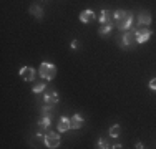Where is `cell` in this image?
Instances as JSON below:
<instances>
[{
  "mask_svg": "<svg viewBox=\"0 0 156 149\" xmlns=\"http://www.w3.org/2000/svg\"><path fill=\"white\" fill-rule=\"evenodd\" d=\"M113 15H115L113 25L120 30V32H126V30L131 28L133 15L129 12H126V10H116V12H113Z\"/></svg>",
  "mask_w": 156,
  "mask_h": 149,
  "instance_id": "6da1fadb",
  "label": "cell"
},
{
  "mask_svg": "<svg viewBox=\"0 0 156 149\" xmlns=\"http://www.w3.org/2000/svg\"><path fill=\"white\" fill-rule=\"evenodd\" d=\"M136 45H138V40H136L135 28H129V30H126V32H123V35H121V38H120V47L123 48V50H131Z\"/></svg>",
  "mask_w": 156,
  "mask_h": 149,
  "instance_id": "7a4b0ae2",
  "label": "cell"
},
{
  "mask_svg": "<svg viewBox=\"0 0 156 149\" xmlns=\"http://www.w3.org/2000/svg\"><path fill=\"white\" fill-rule=\"evenodd\" d=\"M38 76L43 78L47 81H51L55 76H57V66L53 63H48V61H43L38 68Z\"/></svg>",
  "mask_w": 156,
  "mask_h": 149,
  "instance_id": "3957f363",
  "label": "cell"
},
{
  "mask_svg": "<svg viewBox=\"0 0 156 149\" xmlns=\"http://www.w3.org/2000/svg\"><path fill=\"white\" fill-rule=\"evenodd\" d=\"M58 103V93L57 91H47L43 93V106H42V114H48L50 109Z\"/></svg>",
  "mask_w": 156,
  "mask_h": 149,
  "instance_id": "277c9868",
  "label": "cell"
},
{
  "mask_svg": "<svg viewBox=\"0 0 156 149\" xmlns=\"http://www.w3.org/2000/svg\"><path fill=\"white\" fill-rule=\"evenodd\" d=\"M135 32H136V40H138V43H146L148 40H150V36L153 35V30L148 28V27H136Z\"/></svg>",
  "mask_w": 156,
  "mask_h": 149,
  "instance_id": "5b68a950",
  "label": "cell"
},
{
  "mask_svg": "<svg viewBox=\"0 0 156 149\" xmlns=\"http://www.w3.org/2000/svg\"><path fill=\"white\" fill-rule=\"evenodd\" d=\"M45 146L47 147H50V149H55V147H58L60 146V136H58L57 133H45Z\"/></svg>",
  "mask_w": 156,
  "mask_h": 149,
  "instance_id": "8992f818",
  "label": "cell"
},
{
  "mask_svg": "<svg viewBox=\"0 0 156 149\" xmlns=\"http://www.w3.org/2000/svg\"><path fill=\"white\" fill-rule=\"evenodd\" d=\"M37 76V71L32 68V66H23V68L20 70V78L23 81H33Z\"/></svg>",
  "mask_w": 156,
  "mask_h": 149,
  "instance_id": "52a82bcc",
  "label": "cell"
},
{
  "mask_svg": "<svg viewBox=\"0 0 156 149\" xmlns=\"http://www.w3.org/2000/svg\"><path fill=\"white\" fill-rule=\"evenodd\" d=\"M151 25V13L148 10H143L138 15V27H150Z\"/></svg>",
  "mask_w": 156,
  "mask_h": 149,
  "instance_id": "ba28073f",
  "label": "cell"
},
{
  "mask_svg": "<svg viewBox=\"0 0 156 149\" xmlns=\"http://www.w3.org/2000/svg\"><path fill=\"white\" fill-rule=\"evenodd\" d=\"M70 123H72V129H80L81 126L85 124L83 114H73V116L70 118Z\"/></svg>",
  "mask_w": 156,
  "mask_h": 149,
  "instance_id": "9c48e42d",
  "label": "cell"
},
{
  "mask_svg": "<svg viewBox=\"0 0 156 149\" xmlns=\"http://www.w3.org/2000/svg\"><path fill=\"white\" fill-rule=\"evenodd\" d=\"M50 124H51V114H50V113H48V114H43V118L38 119V128H40V131H47V129L50 128Z\"/></svg>",
  "mask_w": 156,
  "mask_h": 149,
  "instance_id": "30bf717a",
  "label": "cell"
},
{
  "mask_svg": "<svg viewBox=\"0 0 156 149\" xmlns=\"http://www.w3.org/2000/svg\"><path fill=\"white\" fill-rule=\"evenodd\" d=\"M113 20H115L113 12H110V10H101V13H100V23H113Z\"/></svg>",
  "mask_w": 156,
  "mask_h": 149,
  "instance_id": "8fae6325",
  "label": "cell"
},
{
  "mask_svg": "<svg viewBox=\"0 0 156 149\" xmlns=\"http://www.w3.org/2000/svg\"><path fill=\"white\" fill-rule=\"evenodd\" d=\"M80 20L83 22V23H90V22L95 20V12L93 10H83V12L80 13Z\"/></svg>",
  "mask_w": 156,
  "mask_h": 149,
  "instance_id": "7c38bea8",
  "label": "cell"
},
{
  "mask_svg": "<svg viewBox=\"0 0 156 149\" xmlns=\"http://www.w3.org/2000/svg\"><path fill=\"white\" fill-rule=\"evenodd\" d=\"M68 129H72V123H70V118L63 116L58 123V133H66Z\"/></svg>",
  "mask_w": 156,
  "mask_h": 149,
  "instance_id": "4fadbf2b",
  "label": "cell"
},
{
  "mask_svg": "<svg viewBox=\"0 0 156 149\" xmlns=\"http://www.w3.org/2000/svg\"><path fill=\"white\" fill-rule=\"evenodd\" d=\"M113 27H115L113 23H101V27L98 28V35H101V36L110 35V32L113 30Z\"/></svg>",
  "mask_w": 156,
  "mask_h": 149,
  "instance_id": "5bb4252c",
  "label": "cell"
},
{
  "mask_svg": "<svg viewBox=\"0 0 156 149\" xmlns=\"http://www.w3.org/2000/svg\"><path fill=\"white\" fill-rule=\"evenodd\" d=\"M28 12H30L33 17H37V18H42L43 17V10H42V7H38V5H30V9H28Z\"/></svg>",
  "mask_w": 156,
  "mask_h": 149,
  "instance_id": "9a60e30c",
  "label": "cell"
},
{
  "mask_svg": "<svg viewBox=\"0 0 156 149\" xmlns=\"http://www.w3.org/2000/svg\"><path fill=\"white\" fill-rule=\"evenodd\" d=\"M120 133H121V128L118 124H115V126H111V128H110V136L111 137H118V136H120Z\"/></svg>",
  "mask_w": 156,
  "mask_h": 149,
  "instance_id": "2e32d148",
  "label": "cell"
},
{
  "mask_svg": "<svg viewBox=\"0 0 156 149\" xmlns=\"http://www.w3.org/2000/svg\"><path fill=\"white\" fill-rule=\"evenodd\" d=\"M45 88H47V86H45V83H37L35 86H33L32 91L35 93V95H40L42 91H45Z\"/></svg>",
  "mask_w": 156,
  "mask_h": 149,
  "instance_id": "e0dca14e",
  "label": "cell"
},
{
  "mask_svg": "<svg viewBox=\"0 0 156 149\" xmlns=\"http://www.w3.org/2000/svg\"><path fill=\"white\" fill-rule=\"evenodd\" d=\"M96 147H100V149H106V147H111V146H108V141H106V139L100 137V139H98V146H96Z\"/></svg>",
  "mask_w": 156,
  "mask_h": 149,
  "instance_id": "ac0fdd59",
  "label": "cell"
},
{
  "mask_svg": "<svg viewBox=\"0 0 156 149\" xmlns=\"http://www.w3.org/2000/svg\"><path fill=\"white\" fill-rule=\"evenodd\" d=\"M150 88L151 89H156V78H153V80L150 81Z\"/></svg>",
  "mask_w": 156,
  "mask_h": 149,
  "instance_id": "d6986e66",
  "label": "cell"
},
{
  "mask_svg": "<svg viewBox=\"0 0 156 149\" xmlns=\"http://www.w3.org/2000/svg\"><path fill=\"white\" fill-rule=\"evenodd\" d=\"M72 48H78V42L75 40V42H72Z\"/></svg>",
  "mask_w": 156,
  "mask_h": 149,
  "instance_id": "ffe728a7",
  "label": "cell"
},
{
  "mask_svg": "<svg viewBox=\"0 0 156 149\" xmlns=\"http://www.w3.org/2000/svg\"><path fill=\"white\" fill-rule=\"evenodd\" d=\"M136 147L141 149V147H144V146H143V143H136Z\"/></svg>",
  "mask_w": 156,
  "mask_h": 149,
  "instance_id": "44dd1931",
  "label": "cell"
}]
</instances>
